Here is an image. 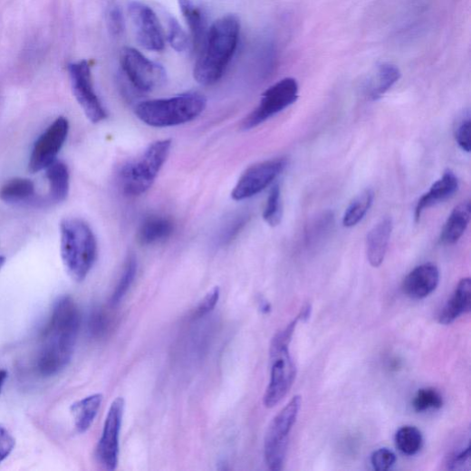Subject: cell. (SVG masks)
<instances>
[{
	"mask_svg": "<svg viewBox=\"0 0 471 471\" xmlns=\"http://www.w3.org/2000/svg\"><path fill=\"white\" fill-rule=\"evenodd\" d=\"M124 411V399H115L110 406L102 434L96 447V457L99 463L108 470H114L120 458V438Z\"/></svg>",
	"mask_w": 471,
	"mask_h": 471,
	"instance_id": "10",
	"label": "cell"
},
{
	"mask_svg": "<svg viewBox=\"0 0 471 471\" xmlns=\"http://www.w3.org/2000/svg\"><path fill=\"white\" fill-rule=\"evenodd\" d=\"M471 120L469 113L462 117L455 130L456 141L459 148L469 153L471 149Z\"/></svg>",
	"mask_w": 471,
	"mask_h": 471,
	"instance_id": "32",
	"label": "cell"
},
{
	"mask_svg": "<svg viewBox=\"0 0 471 471\" xmlns=\"http://www.w3.org/2000/svg\"><path fill=\"white\" fill-rule=\"evenodd\" d=\"M15 439L4 427H0V463L4 462L14 451Z\"/></svg>",
	"mask_w": 471,
	"mask_h": 471,
	"instance_id": "37",
	"label": "cell"
},
{
	"mask_svg": "<svg viewBox=\"0 0 471 471\" xmlns=\"http://www.w3.org/2000/svg\"><path fill=\"white\" fill-rule=\"evenodd\" d=\"M121 66L130 83L140 91H152L166 82L165 69L133 47L122 51Z\"/></svg>",
	"mask_w": 471,
	"mask_h": 471,
	"instance_id": "9",
	"label": "cell"
},
{
	"mask_svg": "<svg viewBox=\"0 0 471 471\" xmlns=\"http://www.w3.org/2000/svg\"><path fill=\"white\" fill-rule=\"evenodd\" d=\"M299 92V83L293 78H284L272 85L264 92L257 108L246 117L243 123L244 130H250L257 128L296 102Z\"/></svg>",
	"mask_w": 471,
	"mask_h": 471,
	"instance_id": "8",
	"label": "cell"
},
{
	"mask_svg": "<svg viewBox=\"0 0 471 471\" xmlns=\"http://www.w3.org/2000/svg\"><path fill=\"white\" fill-rule=\"evenodd\" d=\"M471 216L469 201L457 206L448 216L440 236V243L444 245L457 244L465 233Z\"/></svg>",
	"mask_w": 471,
	"mask_h": 471,
	"instance_id": "21",
	"label": "cell"
},
{
	"mask_svg": "<svg viewBox=\"0 0 471 471\" xmlns=\"http://www.w3.org/2000/svg\"><path fill=\"white\" fill-rule=\"evenodd\" d=\"M178 4L191 31L194 46L200 50L209 29L207 4L205 0H178Z\"/></svg>",
	"mask_w": 471,
	"mask_h": 471,
	"instance_id": "16",
	"label": "cell"
},
{
	"mask_svg": "<svg viewBox=\"0 0 471 471\" xmlns=\"http://www.w3.org/2000/svg\"><path fill=\"white\" fill-rule=\"evenodd\" d=\"M393 223L385 217L369 232L366 243L367 256L373 267H380L385 260L391 237Z\"/></svg>",
	"mask_w": 471,
	"mask_h": 471,
	"instance_id": "18",
	"label": "cell"
},
{
	"mask_svg": "<svg viewBox=\"0 0 471 471\" xmlns=\"http://www.w3.org/2000/svg\"><path fill=\"white\" fill-rule=\"evenodd\" d=\"M246 216H239L232 220L222 233L221 241L223 244L230 242L234 239L246 223Z\"/></svg>",
	"mask_w": 471,
	"mask_h": 471,
	"instance_id": "38",
	"label": "cell"
},
{
	"mask_svg": "<svg viewBox=\"0 0 471 471\" xmlns=\"http://www.w3.org/2000/svg\"><path fill=\"white\" fill-rule=\"evenodd\" d=\"M424 443L421 431L415 427L406 426L399 428L395 435L397 448L407 456L418 454Z\"/></svg>",
	"mask_w": 471,
	"mask_h": 471,
	"instance_id": "27",
	"label": "cell"
},
{
	"mask_svg": "<svg viewBox=\"0 0 471 471\" xmlns=\"http://www.w3.org/2000/svg\"><path fill=\"white\" fill-rule=\"evenodd\" d=\"M374 198L375 194L373 190L367 189L353 199L343 215V226L345 227H352L361 222L372 207Z\"/></svg>",
	"mask_w": 471,
	"mask_h": 471,
	"instance_id": "26",
	"label": "cell"
},
{
	"mask_svg": "<svg viewBox=\"0 0 471 471\" xmlns=\"http://www.w3.org/2000/svg\"><path fill=\"white\" fill-rule=\"evenodd\" d=\"M302 397L294 396L271 422L264 438V458L271 470L278 471L284 466L288 438L296 424L301 407Z\"/></svg>",
	"mask_w": 471,
	"mask_h": 471,
	"instance_id": "7",
	"label": "cell"
},
{
	"mask_svg": "<svg viewBox=\"0 0 471 471\" xmlns=\"http://www.w3.org/2000/svg\"><path fill=\"white\" fill-rule=\"evenodd\" d=\"M102 399L103 396L97 393L72 405L71 412L78 433L84 434L91 428L98 415Z\"/></svg>",
	"mask_w": 471,
	"mask_h": 471,
	"instance_id": "22",
	"label": "cell"
},
{
	"mask_svg": "<svg viewBox=\"0 0 471 471\" xmlns=\"http://www.w3.org/2000/svg\"><path fill=\"white\" fill-rule=\"evenodd\" d=\"M168 40L171 47L179 53H185L189 48V38L180 24L174 17L168 16Z\"/></svg>",
	"mask_w": 471,
	"mask_h": 471,
	"instance_id": "31",
	"label": "cell"
},
{
	"mask_svg": "<svg viewBox=\"0 0 471 471\" xmlns=\"http://www.w3.org/2000/svg\"><path fill=\"white\" fill-rule=\"evenodd\" d=\"M137 271V260L133 255H130L127 260L123 274L112 293L111 302L113 305L120 303L126 296V293L135 280Z\"/></svg>",
	"mask_w": 471,
	"mask_h": 471,
	"instance_id": "28",
	"label": "cell"
},
{
	"mask_svg": "<svg viewBox=\"0 0 471 471\" xmlns=\"http://www.w3.org/2000/svg\"><path fill=\"white\" fill-rule=\"evenodd\" d=\"M7 379L8 372L5 370H0V393H2L3 388Z\"/></svg>",
	"mask_w": 471,
	"mask_h": 471,
	"instance_id": "39",
	"label": "cell"
},
{
	"mask_svg": "<svg viewBox=\"0 0 471 471\" xmlns=\"http://www.w3.org/2000/svg\"><path fill=\"white\" fill-rule=\"evenodd\" d=\"M440 273L434 264L416 267L404 279L402 291L405 296L419 301L428 298L437 288Z\"/></svg>",
	"mask_w": 471,
	"mask_h": 471,
	"instance_id": "15",
	"label": "cell"
},
{
	"mask_svg": "<svg viewBox=\"0 0 471 471\" xmlns=\"http://www.w3.org/2000/svg\"><path fill=\"white\" fill-rule=\"evenodd\" d=\"M399 69L391 63H382L376 68L366 85V95L370 101L381 99L400 79Z\"/></svg>",
	"mask_w": 471,
	"mask_h": 471,
	"instance_id": "20",
	"label": "cell"
},
{
	"mask_svg": "<svg viewBox=\"0 0 471 471\" xmlns=\"http://www.w3.org/2000/svg\"><path fill=\"white\" fill-rule=\"evenodd\" d=\"M62 257L71 277L82 282L97 258V242L93 231L83 220L64 219L61 224Z\"/></svg>",
	"mask_w": 471,
	"mask_h": 471,
	"instance_id": "4",
	"label": "cell"
},
{
	"mask_svg": "<svg viewBox=\"0 0 471 471\" xmlns=\"http://www.w3.org/2000/svg\"><path fill=\"white\" fill-rule=\"evenodd\" d=\"M69 73L74 96L91 123H100L107 117V112L95 92L91 70L85 62L72 63Z\"/></svg>",
	"mask_w": 471,
	"mask_h": 471,
	"instance_id": "11",
	"label": "cell"
},
{
	"mask_svg": "<svg viewBox=\"0 0 471 471\" xmlns=\"http://www.w3.org/2000/svg\"><path fill=\"white\" fill-rule=\"evenodd\" d=\"M471 310V280L463 278L457 284L455 291L451 294L442 309L438 322L443 325L453 323L460 316L469 313Z\"/></svg>",
	"mask_w": 471,
	"mask_h": 471,
	"instance_id": "19",
	"label": "cell"
},
{
	"mask_svg": "<svg viewBox=\"0 0 471 471\" xmlns=\"http://www.w3.org/2000/svg\"><path fill=\"white\" fill-rule=\"evenodd\" d=\"M240 33V19L234 14L221 17L209 27L194 69L199 84L210 86L221 80L238 48Z\"/></svg>",
	"mask_w": 471,
	"mask_h": 471,
	"instance_id": "2",
	"label": "cell"
},
{
	"mask_svg": "<svg viewBox=\"0 0 471 471\" xmlns=\"http://www.w3.org/2000/svg\"><path fill=\"white\" fill-rule=\"evenodd\" d=\"M443 406L442 395L433 388L421 389L417 393L412 407L418 412H423L428 409H437Z\"/></svg>",
	"mask_w": 471,
	"mask_h": 471,
	"instance_id": "30",
	"label": "cell"
},
{
	"mask_svg": "<svg viewBox=\"0 0 471 471\" xmlns=\"http://www.w3.org/2000/svg\"><path fill=\"white\" fill-rule=\"evenodd\" d=\"M82 315L70 296L58 299L43 332L36 370L44 378L62 372L71 363L81 328Z\"/></svg>",
	"mask_w": 471,
	"mask_h": 471,
	"instance_id": "1",
	"label": "cell"
},
{
	"mask_svg": "<svg viewBox=\"0 0 471 471\" xmlns=\"http://www.w3.org/2000/svg\"><path fill=\"white\" fill-rule=\"evenodd\" d=\"M220 297V290L218 287H214L207 296L202 300L195 311L194 318H202L211 312L216 306Z\"/></svg>",
	"mask_w": 471,
	"mask_h": 471,
	"instance_id": "35",
	"label": "cell"
},
{
	"mask_svg": "<svg viewBox=\"0 0 471 471\" xmlns=\"http://www.w3.org/2000/svg\"><path fill=\"white\" fill-rule=\"evenodd\" d=\"M207 98L197 92H187L167 99L142 101L136 115L152 128H170L187 124L198 117L207 107Z\"/></svg>",
	"mask_w": 471,
	"mask_h": 471,
	"instance_id": "3",
	"label": "cell"
},
{
	"mask_svg": "<svg viewBox=\"0 0 471 471\" xmlns=\"http://www.w3.org/2000/svg\"><path fill=\"white\" fill-rule=\"evenodd\" d=\"M300 321L299 314L272 340L270 381L264 397V404L266 408H274L281 402L296 379L297 369L290 356L289 344Z\"/></svg>",
	"mask_w": 471,
	"mask_h": 471,
	"instance_id": "5",
	"label": "cell"
},
{
	"mask_svg": "<svg viewBox=\"0 0 471 471\" xmlns=\"http://www.w3.org/2000/svg\"><path fill=\"white\" fill-rule=\"evenodd\" d=\"M174 230L172 221L162 216H150L140 226L139 242L144 245H156L170 237Z\"/></svg>",
	"mask_w": 471,
	"mask_h": 471,
	"instance_id": "23",
	"label": "cell"
},
{
	"mask_svg": "<svg viewBox=\"0 0 471 471\" xmlns=\"http://www.w3.org/2000/svg\"><path fill=\"white\" fill-rule=\"evenodd\" d=\"M170 148L168 139L156 141L140 157L125 165L120 173V184L126 195L138 197L151 188Z\"/></svg>",
	"mask_w": 471,
	"mask_h": 471,
	"instance_id": "6",
	"label": "cell"
},
{
	"mask_svg": "<svg viewBox=\"0 0 471 471\" xmlns=\"http://www.w3.org/2000/svg\"><path fill=\"white\" fill-rule=\"evenodd\" d=\"M396 462V455L389 448H380L371 456L374 469L385 471L390 469Z\"/></svg>",
	"mask_w": 471,
	"mask_h": 471,
	"instance_id": "34",
	"label": "cell"
},
{
	"mask_svg": "<svg viewBox=\"0 0 471 471\" xmlns=\"http://www.w3.org/2000/svg\"><path fill=\"white\" fill-rule=\"evenodd\" d=\"M458 187L459 182L456 174L450 169L445 171L441 178L419 199L415 212L417 222L420 221L426 209L450 198Z\"/></svg>",
	"mask_w": 471,
	"mask_h": 471,
	"instance_id": "17",
	"label": "cell"
},
{
	"mask_svg": "<svg viewBox=\"0 0 471 471\" xmlns=\"http://www.w3.org/2000/svg\"><path fill=\"white\" fill-rule=\"evenodd\" d=\"M263 216L264 221L271 226H276L282 221L283 207L281 189L278 185L271 189Z\"/></svg>",
	"mask_w": 471,
	"mask_h": 471,
	"instance_id": "29",
	"label": "cell"
},
{
	"mask_svg": "<svg viewBox=\"0 0 471 471\" xmlns=\"http://www.w3.org/2000/svg\"><path fill=\"white\" fill-rule=\"evenodd\" d=\"M6 263V258L5 256H0V270L3 269Z\"/></svg>",
	"mask_w": 471,
	"mask_h": 471,
	"instance_id": "40",
	"label": "cell"
},
{
	"mask_svg": "<svg viewBox=\"0 0 471 471\" xmlns=\"http://www.w3.org/2000/svg\"><path fill=\"white\" fill-rule=\"evenodd\" d=\"M70 131V124L65 117L57 120L39 137L34 145L29 169L35 173L45 169L56 160L63 148Z\"/></svg>",
	"mask_w": 471,
	"mask_h": 471,
	"instance_id": "12",
	"label": "cell"
},
{
	"mask_svg": "<svg viewBox=\"0 0 471 471\" xmlns=\"http://www.w3.org/2000/svg\"><path fill=\"white\" fill-rule=\"evenodd\" d=\"M129 14L139 43L149 51H162L165 47V37L155 12L147 5L136 0L129 5Z\"/></svg>",
	"mask_w": 471,
	"mask_h": 471,
	"instance_id": "14",
	"label": "cell"
},
{
	"mask_svg": "<svg viewBox=\"0 0 471 471\" xmlns=\"http://www.w3.org/2000/svg\"><path fill=\"white\" fill-rule=\"evenodd\" d=\"M470 464V445L461 450L452 453L447 461V468L450 470L465 469V466Z\"/></svg>",
	"mask_w": 471,
	"mask_h": 471,
	"instance_id": "36",
	"label": "cell"
},
{
	"mask_svg": "<svg viewBox=\"0 0 471 471\" xmlns=\"http://www.w3.org/2000/svg\"><path fill=\"white\" fill-rule=\"evenodd\" d=\"M45 170L51 199L54 203L64 202L70 192L71 176L68 166L64 162L55 160Z\"/></svg>",
	"mask_w": 471,
	"mask_h": 471,
	"instance_id": "24",
	"label": "cell"
},
{
	"mask_svg": "<svg viewBox=\"0 0 471 471\" xmlns=\"http://www.w3.org/2000/svg\"><path fill=\"white\" fill-rule=\"evenodd\" d=\"M34 195V184L26 178H14L0 188V199L9 204L27 202Z\"/></svg>",
	"mask_w": 471,
	"mask_h": 471,
	"instance_id": "25",
	"label": "cell"
},
{
	"mask_svg": "<svg viewBox=\"0 0 471 471\" xmlns=\"http://www.w3.org/2000/svg\"><path fill=\"white\" fill-rule=\"evenodd\" d=\"M286 166L285 159H276L249 168L234 187L231 197L235 201L254 197L267 188Z\"/></svg>",
	"mask_w": 471,
	"mask_h": 471,
	"instance_id": "13",
	"label": "cell"
},
{
	"mask_svg": "<svg viewBox=\"0 0 471 471\" xmlns=\"http://www.w3.org/2000/svg\"><path fill=\"white\" fill-rule=\"evenodd\" d=\"M108 29L112 36H120L126 27L125 17L120 6L113 5L109 9L107 14Z\"/></svg>",
	"mask_w": 471,
	"mask_h": 471,
	"instance_id": "33",
	"label": "cell"
}]
</instances>
